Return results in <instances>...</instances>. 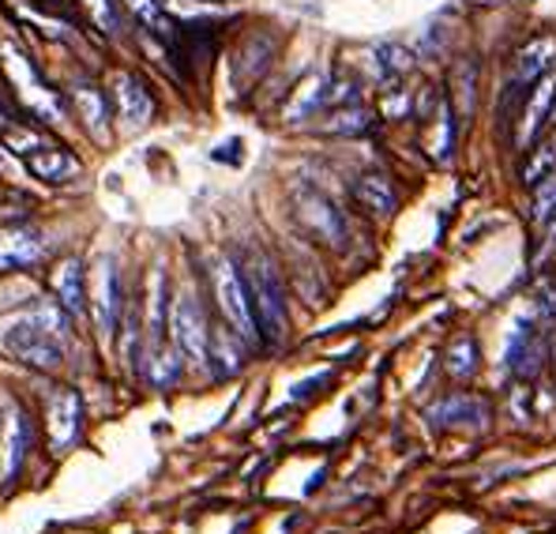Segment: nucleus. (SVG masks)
Masks as SVG:
<instances>
[{
  "label": "nucleus",
  "mask_w": 556,
  "mask_h": 534,
  "mask_svg": "<svg viewBox=\"0 0 556 534\" xmlns=\"http://www.w3.org/2000/svg\"><path fill=\"white\" fill-rule=\"evenodd\" d=\"M4 347L38 369H56L64 361V309H38L4 335Z\"/></svg>",
  "instance_id": "obj_1"
},
{
  "label": "nucleus",
  "mask_w": 556,
  "mask_h": 534,
  "mask_svg": "<svg viewBox=\"0 0 556 534\" xmlns=\"http://www.w3.org/2000/svg\"><path fill=\"white\" fill-rule=\"evenodd\" d=\"M244 275V290L252 301V316H256V332L264 343H278L286 335V298H282V283H278L275 268L267 264V257H252Z\"/></svg>",
  "instance_id": "obj_2"
},
{
  "label": "nucleus",
  "mask_w": 556,
  "mask_h": 534,
  "mask_svg": "<svg viewBox=\"0 0 556 534\" xmlns=\"http://www.w3.org/2000/svg\"><path fill=\"white\" fill-rule=\"evenodd\" d=\"M166 327H169V347L181 358H188L192 365H207L211 355V332L203 309L192 294H174L166 309Z\"/></svg>",
  "instance_id": "obj_3"
},
{
  "label": "nucleus",
  "mask_w": 556,
  "mask_h": 534,
  "mask_svg": "<svg viewBox=\"0 0 556 534\" xmlns=\"http://www.w3.org/2000/svg\"><path fill=\"white\" fill-rule=\"evenodd\" d=\"M211 283H215L218 309H223L230 332L241 343H256L260 339L256 316H252V301H249V290H244V275L237 271L233 260H218V264L211 268Z\"/></svg>",
  "instance_id": "obj_4"
},
{
  "label": "nucleus",
  "mask_w": 556,
  "mask_h": 534,
  "mask_svg": "<svg viewBox=\"0 0 556 534\" xmlns=\"http://www.w3.org/2000/svg\"><path fill=\"white\" fill-rule=\"evenodd\" d=\"M298 219H301V226L316 237V241L334 245V249L346 245V219H342L339 208H334L331 200H324L320 193H301L298 196Z\"/></svg>",
  "instance_id": "obj_5"
},
{
  "label": "nucleus",
  "mask_w": 556,
  "mask_h": 534,
  "mask_svg": "<svg viewBox=\"0 0 556 534\" xmlns=\"http://www.w3.org/2000/svg\"><path fill=\"white\" fill-rule=\"evenodd\" d=\"M113 102H117V117L128 133L143 128L147 121L154 117V98L151 90L143 87V79L132 76V72H117L113 76Z\"/></svg>",
  "instance_id": "obj_6"
},
{
  "label": "nucleus",
  "mask_w": 556,
  "mask_h": 534,
  "mask_svg": "<svg viewBox=\"0 0 556 534\" xmlns=\"http://www.w3.org/2000/svg\"><path fill=\"white\" fill-rule=\"evenodd\" d=\"M553 113H556V76L553 72H545L538 84H530V98H527V105H522L519 133H515L519 147L538 144V136H542L545 121H549Z\"/></svg>",
  "instance_id": "obj_7"
},
{
  "label": "nucleus",
  "mask_w": 556,
  "mask_h": 534,
  "mask_svg": "<svg viewBox=\"0 0 556 534\" xmlns=\"http://www.w3.org/2000/svg\"><path fill=\"white\" fill-rule=\"evenodd\" d=\"M117 316H121V275H117V264H113V260H102L98 283H94V324H98V335H102V339L113 335Z\"/></svg>",
  "instance_id": "obj_8"
},
{
  "label": "nucleus",
  "mask_w": 556,
  "mask_h": 534,
  "mask_svg": "<svg viewBox=\"0 0 556 534\" xmlns=\"http://www.w3.org/2000/svg\"><path fill=\"white\" fill-rule=\"evenodd\" d=\"M79 418H84V407H79L76 392L61 388L49 399V445L53 451L72 448V440L79 437Z\"/></svg>",
  "instance_id": "obj_9"
},
{
  "label": "nucleus",
  "mask_w": 556,
  "mask_h": 534,
  "mask_svg": "<svg viewBox=\"0 0 556 534\" xmlns=\"http://www.w3.org/2000/svg\"><path fill=\"white\" fill-rule=\"evenodd\" d=\"M46 257V237L38 229H0V271L30 268Z\"/></svg>",
  "instance_id": "obj_10"
},
{
  "label": "nucleus",
  "mask_w": 556,
  "mask_h": 534,
  "mask_svg": "<svg viewBox=\"0 0 556 534\" xmlns=\"http://www.w3.org/2000/svg\"><path fill=\"white\" fill-rule=\"evenodd\" d=\"M556 61V38L542 35V38H530L527 46L515 53V72H511V84L515 87H530L553 69Z\"/></svg>",
  "instance_id": "obj_11"
},
{
  "label": "nucleus",
  "mask_w": 556,
  "mask_h": 534,
  "mask_svg": "<svg viewBox=\"0 0 556 534\" xmlns=\"http://www.w3.org/2000/svg\"><path fill=\"white\" fill-rule=\"evenodd\" d=\"M545 355H549V347H545L542 327H519V332H515L508 358H511V369L522 376V381H534V376L542 373Z\"/></svg>",
  "instance_id": "obj_12"
},
{
  "label": "nucleus",
  "mask_w": 556,
  "mask_h": 534,
  "mask_svg": "<svg viewBox=\"0 0 556 534\" xmlns=\"http://www.w3.org/2000/svg\"><path fill=\"white\" fill-rule=\"evenodd\" d=\"M30 418L23 414L20 407L8 414V430H4V448H0V474L4 479H15L20 474V467H23V459H27V451H30Z\"/></svg>",
  "instance_id": "obj_13"
},
{
  "label": "nucleus",
  "mask_w": 556,
  "mask_h": 534,
  "mask_svg": "<svg viewBox=\"0 0 556 534\" xmlns=\"http://www.w3.org/2000/svg\"><path fill=\"white\" fill-rule=\"evenodd\" d=\"M27 170H30L35 177L61 185V181L79 177V159H76L72 151H64V147L46 144V147H38L35 154H27Z\"/></svg>",
  "instance_id": "obj_14"
},
{
  "label": "nucleus",
  "mask_w": 556,
  "mask_h": 534,
  "mask_svg": "<svg viewBox=\"0 0 556 534\" xmlns=\"http://www.w3.org/2000/svg\"><path fill=\"white\" fill-rule=\"evenodd\" d=\"M53 286H56V306L68 312V316H84L87 294H84V268H79V260H64L56 268Z\"/></svg>",
  "instance_id": "obj_15"
},
{
  "label": "nucleus",
  "mask_w": 556,
  "mask_h": 534,
  "mask_svg": "<svg viewBox=\"0 0 556 534\" xmlns=\"http://www.w3.org/2000/svg\"><path fill=\"white\" fill-rule=\"evenodd\" d=\"M354 196H357V203H362V208H369L372 215H380V219L395 215V208H399L395 188H391V181L383 177V174H365V177H357Z\"/></svg>",
  "instance_id": "obj_16"
},
{
  "label": "nucleus",
  "mask_w": 556,
  "mask_h": 534,
  "mask_svg": "<svg viewBox=\"0 0 556 534\" xmlns=\"http://www.w3.org/2000/svg\"><path fill=\"white\" fill-rule=\"evenodd\" d=\"M485 418H489V407L473 396H452L440 402V407H432V422H440V425H473V430H481Z\"/></svg>",
  "instance_id": "obj_17"
},
{
  "label": "nucleus",
  "mask_w": 556,
  "mask_h": 534,
  "mask_svg": "<svg viewBox=\"0 0 556 534\" xmlns=\"http://www.w3.org/2000/svg\"><path fill=\"white\" fill-rule=\"evenodd\" d=\"M556 174V144L553 139H542V144H530V159L522 166V185H542L545 177Z\"/></svg>",
  "instance_id": "obj_18"
},
{
  "label": "nucleus",
  "mask_w": 556,
  "mask_h": 534,
  "mask_svg": "<svg viewBox=\"0 0 556 534\" xmlns=\"http://www.w3.org/2000/svg\"><path fill=\"white\" fill-rule=\"evenodd\" d=\"M327 90H331V84H327L324 76H313L305 79V87L298 90V98L290 102V110H286V117L298 121V117H308V113H316L320 105H327Z\"/></svg>",
  "instance_id": "obj_19"
},
{
  "label": "nucleus",
  "mask_w": 556,
  "mask_h": 534,
  "mask_svg": "<svg viewBox=\"0 0 556 534\" xmlns=\"http://www.w3.org/2000/svg\"><path fill=\"white\" fill-rule=\"evenodd\" d=\"M0 136H4V144L12 147L15 154H35L38 147H46V136L42 133H35L30 125H20V121H8V125H0Z\"/></svg>",
  "instance_id": "obj_20"
},
{
  "label": "nucleus",
  "mask_w": 556,
  "mask_h": 534,
  "mask_svg": "<svg viewBox=\"0 0 556 534\" xmlns=\"http://www.w3.org/2000/svg\"><path fill=\"white\" fill-rule=\"evenodd\" d=\"M447 373L459 376V381H466V376L478 373V343H473L470 335L455 339V347L447 350Z\"/></svg>",
  "instance_id": "obj_21"
},
{
  "label": "nucleus",
  "mask_w": 556,
  "mask_h": 534,
  "mask_svg": "<svg viewBox=\"0 0 556 534\" xmlns=\"http://www.w3.org/2000/svg\"><path fill=\"white\" fill-rule=\"evenodd\" d=\"M372 64L383 79H399L403 72H410L414 57H410V49H403V46H380L372 57Z\"/></svg>",
  "instance_id": "obj_22"
},
{
  "label": "nucleus",
  "mask_w": 556,
  "mask_h": 534,
  "mask_svg": "<svg viewBox=\"0 0 556 534\" xmlns=\"http://www.w3.org/2000/svg\"><path fill=\"white\" fill-rule=\"evenodd\" d=\"M72 98H76V105H79V113H84L87 128H94V133H102V121H105L102 95H98L94 87H76V90H72Z\"/></svg>",
  "instance_id": "obj_23"
},
{
  "label": "nucleus",
  "mask_w": 556,
  "mask_h": 534,
  "mask_svg": "<svg viewBox=\"0 0 556 534\" xmlns=\"http://www.w3.org/2000/svg\"><path fill=\"white\" fill-rule=\"evenodd\" d=\"M455 95H459V113L463 117H470L473 113V84H478V64L473 61H463L459 69H455Z\"/></svg>",
  "instance_id": "obj_24"
},
{
  "label": "nucleus",
  "mask_w": 556,
  "mask_h": 534,
  "mask_svg": "<svg viewBox=\"0 0 556 534\" xmlns=\"http://www.w3.org/2000/svg\"><path fill=\"white\" fill-rule=\"evenodd\" d=\"M530 215L538 219V223H549L556 215V174L545 177L542 185H534V203H530Z\"/></svg>",
  "instance_id": "obj_25"
},
{
  "label": "nucleus",
  "mask_w": 556,
  "mask_h": 534,
  "mask_svg": "<svg viewBox=\"0 0 556 534\" xmlns=\"http://www.w3.org/2000/svg\"><path fill=\"white\" fill-rule=\"evenodd\" d=\"M365 125H369V113L357 110V105H354V110H339V113L331 117V128H334V133H362Z\"/></svg>",
  "instance_id": "obj_26"
},
{
  "label": "nucleus",
  "mask_w": 556,
  "mask_h": 534,
  "mask_svg": "<svg viewBox=\"0 0 556 534\" xmlns=\"http://www.w3.org/2000/svg\"><path fill=\"white\" fill-rule=\"evenodd\" d=\"M128 8L139 15L143 23H151V27H159V30H166V12H162V4L159 0H125Z\"/></svg>",
  "instance_id": "obj_27"
},
{
  "label": "nucleus",
  "mask_w": 556,
  "mask_h": 534,
  "mask_svg": "<svg viewBox=\"0 0 556 534\" xmlns=\"http://www.w3.org/2000/svg\"><path fill=\"white\" fill-rule=\"evenodd\" d=\"M549 234H553V241H556V215L549 219Z\"/></svg>",
  "instance_id": "obj_28"
}]
</instances>
